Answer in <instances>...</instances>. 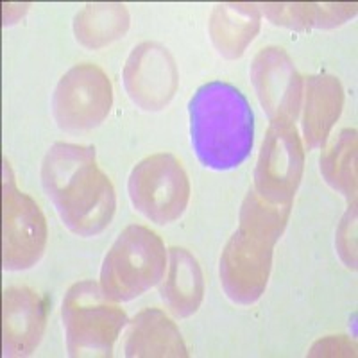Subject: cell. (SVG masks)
Here are the masks:
<instances>
[{
    "instance_id": "8fae6325",
    "label": "cell",
    "mask_w": 358,
    "mask_h": 358,
    "mask_svg": "<svg viewBox=\"0 0 358 358\" xmlns=\"http://www.w3.org/2000/svg\"><path fill=\"white\" fill-rule=\"evenodd\" d=\"M124 85L134 104L142 110L165 108L178 86V72L171 54L156 43L138 45L124 69Z\"/></svg>"
},
{
    "instance_id": "52a82bcc",
    "label": "cell",
    "mask_w": 358,
    "mask_h": 358,
    "mask_svg": "<svg viewBox=\"0 0 358 358\" xmlns=\"http://www.w3.org/2000/svg\"><path fill=\"white\" fill-rule=\"evenodd\" d=\"M113 102L111 83L99 66L83 63L70 69L57 83L52 113L65 131H88L101 126Z\"/></svg>"
},
{
    "instance_id": "6da1fadb",
    "label": "cell",
    "mask_w": 358,
    "mask_h": 358,
    "mask_svg": "<svg viewBox=\"0 0 358 358\" xmlns=\"http://www.w3.org/2000/svg\"><path fill=\"white\" fill-rule=\"evenodd\" d=\"M41 185L66 228L95 236L111 222L115 190L95 162V149L54 143L41 165Z\"/></svg>"
},
{
    "instance_id": "e0dca14e",
    "label": "cell",
    "mask_w": 358,
    "mask_h": 358,
    "mask_svg": "<svg viewBox=\"0 0 358 358\" xmlns=\"http://www.w3.org/2000/svg\"><path fill=\"white\" fill-rule=\"evenodd\" d=\"M129 17L124 6L120 4H102L86 6L76 17L73 31L78 40L90 49H99L102 45L120 38L127 31Z\"/></svg>"
},
{
    "instance_id": "8992f818",
    "label": "cell",
    "mask_w": 358,
    "mask_h": 358,
    "mask_svg": "<svg viewBox=\"0 0 358 358\" xmlns=\"http://www.w3.org/2000/svg\"><path fill=\"white\" fill-rule=\"evenodd\" d=\"M133 206L156 224L178 220L187 210L190 183L172 155H152L133 169L127 183Z\"/></svg>"
},
{
    "instance_id": "2e32d148",
    "label": "cell",
    "mask_w": 358,
    "mask_h": 358,
    "mask_svg": "<svg viewBox=\"0 0 358 358\" xmlns=\"http://www.w3.org/2000/svg\"><path fill=\"white\" fill-rule=\"evenodd\" d=\"M260 27V13L255 6L220 4L212 15L210 34L226 57H238Z\"/></svg>"
},
{
    "instance_id": "7a4b0ae2",
    "label": "cell",
    "mask_w": 358,
    "mask_h": 358,
    "mask_svg": "<svg viewBox=\"0 0 358 358\" xmlns=\"http://www.w3.org/2000/svg\"><path fill=\"white\" fill-rule=\"evenodd\" d=\"M188 113L194 151L204 167L229 171L251 155L255 115L238 88L206 83L192 97Z\"/></svg>"
},
{
    "instance_id": "277c9868",
    "label": "cell",
    "mask_w": 358,
    "mask_h": 358,
    "mask_svg": "<svg viewBox=\"0 0 358 358\" xmlns=\"http://www.w3.org/2000/svg\"><path fill=\"white\" fill-rule=\"evenodd\" d=\"M167 268L162 238L143 226H129L108 251L101 268V289L111 301H131L155 287Z\"/></svg>"
},
{
    "instance_id": "4fadbf2b",
    "label": "cell",
    "mask_w": 358,
    "mask_h": 358,
    "mask_svg": "<svg viewBox=\"0 0 358 358\" xmlns=\"http://www.w3.org/2000/svg\"><path fill=\"white\" fill-rule=\"evenodd\" d=\"M342 86L331 76H312L306 81L303 133L308 149H321L342 111Z\"/></svg>"
},
{
    "instance_id": "ba28073f",
    "label": "cell",
    "mask_w": 358,
    "mask_h": 358,
    "mask_svg": "<svg viewBox=\"0 0 358 358\" xmlns=\"http://www.w3.org/2000/svg\"><path fill=\"white\" fill-rule=\"evenodd\" d=\"M303 172V147L294 122L271 124L255 171L257 194L274 204L290 206Z\"/></svg>"
},
{
    "instance_id": "3957f363",
    "label": "cell",
    "mask_w": 358,
    "mask_h": 358,
    "mask_svg": "<svg viewBox=\"0 0 358 358\" xmlns=\"http://www.w3.org/2000/svg\"><path fill=\"white\" fill-rule=\"evenodd\" d=\"M290 206L249 192L236 229L220 258V281L233 303L252 305L267 287L273 248L285 228Z\"/></svg>"
},
{
    "instance_id": "ac0fdd59",
    "label": "cell",
    "mask_w": 358,
    "mask_h": 358,
    "mask_svg": "<svg viewBox=\"0 0 358 358\" xmlns=\"http://www.w3.org/2000/svg\"><path fill=\"white\" fill-rule=\"evenodd\" d=\"M321 172L326 183L348 199L357 196V131H341L321 158Z\"/></svg>"
},
{
    "instance_id": "30bf717a",
    "label": "cell",
    "mask_w": 358,
    "mask_h": 358,
    "mask_svg": "<svg viewBox=\"0 0 358 358\" xmlns=\"http://www.w3.org/2000/svg\"><path fill=\"white\" fill-rule=\"evenodd\" d=\"M251 81L267 117L294 122L301 108V78L285 50L264 49L252 62Z\"/></svg>"
},
{
    "instance_id": "9a60e30c",
    "label": "cell",
    "mask_w": 358,
    "mask_h": 358,
    "mask_svg": "<svg viewBox=\"0 0 358 358\" xmlns=\"http://www.w3.org/2000/svg\"><path fill=\"white\" fill-rule=\"evenodd\" d=\"M127 357H187V348L174 322L159 310H145L129 324Z\"/></svg>"
},
{
    "instance_id": "7c38bea8",
    "label": "cell",
    "mask_w": 358,
    "mask_h": 358,
    "mask_svg": "<svg viewBox=\"0 0 358 358\" xmlns=\"http://www.w3.org/2000/svg\"><path fill=\"white\" fill-rule=\"evenodd\" d=\"M45 330V305L38 292L13 287L4 292V357H27Z\"/></svg>"
},
{
    "instance_id": "5bb4252c",
    "label": "cell",
    "mask_w": 358,
    "mask_h": 358,
    "mask_svg": "<svg viewBox=\"0 0 358 358\" xmlns=\"http://www.w3.org/2000/svg\"><path fill=\"white\" fill-rule=\"evenodd\" d=\"M203 294V273L196 258L185 249H171L167 276L159 289L163 303L178 317H188L197 312Z\"/></svg>"
},
{
    "instance_id": "5b68a950",
    "label": "cell",
    "mask_w": 358,
    "mask_h": 358,
    "mask_svg": "<svg viewBox=\"0 0 358 358\" xmlns=\"http://www.w3.org/2000/svg\"><path fill=\"white\" fill-rule=\"evenodd\" d=\"M70 357H111L127 317L95 281L70 287L62 306Z\"/></svg>"
},
{
    "instance_id": "9c48e42d",
    "label": "cell",
    "mask_w": 358,
    "mask_h": 358,
    "mask_svg": "<svg viewBox=\"0 0 358 358\" xmlns=\"http://www.w3.org/2000/svg\"><path fill=\"white\" fill-rule=\"evenodd\" d=\"M4 268L24 271L33 267L47 244V224L38 204L15 185L4 162Z\"/></svg>"
}]
</instances>
